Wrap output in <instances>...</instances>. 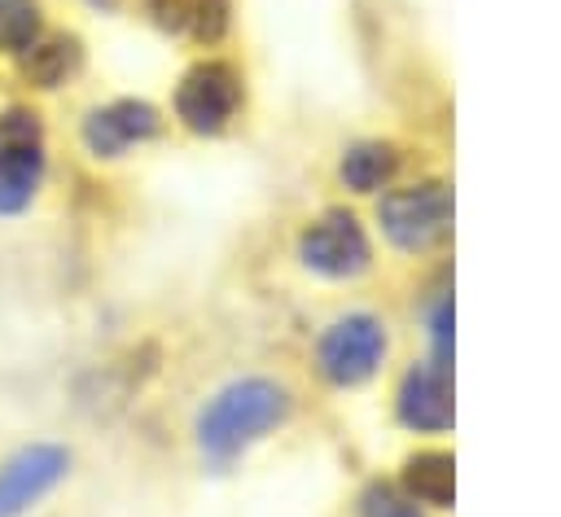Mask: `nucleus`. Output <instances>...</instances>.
I'll list each match as a JSON object with an SVG mask.
<instances>
[{"label":"nucleus","instance_id":"1","mask_svg":"<svg viewBox=\"0 0 561 517\" xmlns=\"http://www.w3.org/2000/svg\"><path fill=\"white\" fill-rule=\"evenodd\" d=\"M289 416V390L267 377H245L224 386L197 416V447L206 460L228 464L250 443H259L267 429H276Z\"/></svg>","mask_w":561,"mask_h":517},{"label":"nucleus","instance_id":"2","mask_svg":"<svg viewBox=\"0 0 561 517\" xmlns=\"http://www.w3.org/2000/svg\"><path fill=\"white\" fill-rule=\"evenodd\" d=\"M44 180V123L35 110L13 105L0 114V215L31 206Z\"/></svg>","mask_w":561,"mask_h":517},{"label":"nucleus","instance_id":"3","mask_svg":"<svg viewBox=\"0 0 561 517\" xmlns=\"http://www.w3.org/2000/svg\"><path fill=\"white\" fill-rule=\"evenodd\" d=\"M377 219H381V232L399 250H408V254L430 250L451 228V193L438 180H421V184L394 188V193L381 197Z\"/></svg>","mask_w":561,"mask_h":517},{"label":"nucleus","instance_id":"4","mask_svg":"<svg viewBox=\"0 0 561 517\" xmlns=\"http://www.w3.org/2000/svg\"><path fill=\"white\" fill-rule=\"evenodd\" d=\"M386 359V324L368 311H351L342 320H333L316 346V368L329 386H359L377 372V364Z\"/></svg>","mask_w":561,"mask_h":517},{"label":"nucleus","instance_id":"5","mask_svg":"<svg viewBox=\"0 0 561 517\" xmlns=\"http://www.w3.org/2000/svg\"><path fill=\"white\" fill-rule=\"evenodd\" d=\"M298 258H302L311 272H320V276L351 280V276H359V272L373 263V245H368L364 223H359L351 210H324L316 223L302 228V237H298Z\"/></svg>","mask_w":561,"mask_h":517},{"label":"nucleus","instance_id":"6","mask_svg":"<svg viewBox=\"0 0 561 517\" xmlns=\"http://www.w3.org/2000/svg\"><path fill=\"white\" fill-rule=\"evenodd\" d=\"M237 105H241V74L228 61H197L175 88V118L197 136L224 131Z\"/></svg>","mask_w":561,"mask_h":517},{"label":"nucleus","instance_id":"7","mask_svg":"<svg viewBox=\"0 0 561 517\" xmlns=\"http://www.w3.org/2000/svg\"><path fill=\"white\" fill-rule=\"evenodd\" d=\"M70 469L66 447L53 443H31L18 456H9L0 464V517H22L26 508H35Z\"/></svg>","mask_w":561,"mask_h":517},{"label":"nucleus","instance_id":"8","mask_svg":"<svg viewBox=\"0 0 561 517\" xmlns=\"http://www.w3.org/2000/svg\"><path fill=\"white\" fill-rule=\"evenodd\" d=\"M158 127H162V114L149 101L123 96V101H110V105H101V110H92L83 118V145L96 158H118L131 145L153 140Z\"/></svg>","mask_w":561,"mask_h":517},{"label":"nucleus","instance_id":"9","mask_svg":"<svg viewBox=\"0 0 561 517\" xmlns=\"http://www.w3.org/2000/svg\"><path fill=\"white\" fill-rule=\"evenodd\" d=\"M394 412L408 429H421V434H438L451 425V381H447V368L438 364H416L403 372L399 381V394H394Z\"/></svg>","mask_w":561,"mask_h":517},{"label":"nucleus","instance_id":"10","mask_svg":"<svg viewBox=\"0 0 561 517\" xmlns=\"http://www.w3.org/2000/svg\"><path fill=\"white\" fill-rule=\"evenodd\" d=\"M149 13L171 35H193L215 44L228 31V0H149Z\"/></svg>","mask_w":561,"mask_h":517},{"label":"nucleus","instance_id":"11","mask_svg":"<svg viewBox=\"0 0 561 517\" xmlns=\"http://www.w3.org/2000/svg\"><path fill=\"white\" fill-rule=\"evenodd\" d=\"M394 171H399V149L386 145V140H359V145H351V149L342 153V166H337L342 184L355 188V193H377V188H386V184L394 180Z\"/></svg>","mask_w":561,"mask_h":517},{"label":"nucleus","instance_id":"12","mask_svg":"<svg viewBox=\"0 0 561 517\" xmlns=\"http://www.w3.org/2000/svg\"><path fill=\"white\" fill-rule=\"evenodd\" d=\"M451 486H456V473H451V456L447 451H416V456H408V464H403V491L416 504L447 508L451 504Z\"/></svg>","mask_w":561,"mask_h":517},{"label":"nucleus","instance_id":"13","mask_svg":"<svg viewBox=\"0 0 561 517\" xmlns=\"http://www.w3.org/2000/svg\"><path fill=\"white\" fill-rule=\"evenodd\" d=\"M83 61V48L75 35H57V39H44L35 48H26V79L35 88H57L66 83Z\"/></svg>","mask_w":561,"mask_h":517},{"label":"nucleus","instance_id":"14","mask_svg":"<svg viewBox=\"0 0 561 517\" xmlns=\"http://www.w3.org/2000/svg\"><path fill=\"white\" fill-rule=\"evenodd\" d=\"M39 0H0V48L26 53L39 44Z\"/></svg>","mask_w":561,"mask_h":517},{"label":"nucleus","instance_id":"15","mask_svg":"<svg viewBox=\"0 0 561 517\" xmlns=\"http://www.w3.org/2000/svg\"><path fill=\"white\" fill-rule=\"evenodd\" d=\"M359 517H425L416 508V499L390 482H373L364 495H359Z\"/></svg>","mask_w":561,"mask_h":517},{"label":"nucleus","instance_id":"16","mask_svg":"<svg viewBox=\"0 0 561 517\" xmlns=\"http://www.w3.org/2000/svg\"><path fill=\"white\" fill-rule=\"evenodd\" d=\"M430 333H434V355H438V368H447V359H451V302H447V298L434 307Z\"/></svg>","mask_w":561,"mask_h":517}]
</instances>
